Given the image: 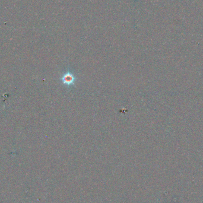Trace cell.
<instances>
[{"label": "cell", "instance_id": "1", "mask_svg": "<svg viewBox=\"0 0 203 203\" xmlns=\"http://www.w3.org/2000/svg\"><path fill=\"white\" fill-rule=\"evenodd\" d=\"M76 80L77 79L75 75L69 71L64 73L61 78V82L63 83L64 85L67 87H71L74 86Z\"/></svg>", "mask_w": 203, "mask_h": 203}]
</instances>
